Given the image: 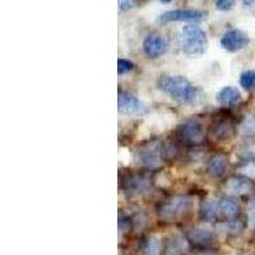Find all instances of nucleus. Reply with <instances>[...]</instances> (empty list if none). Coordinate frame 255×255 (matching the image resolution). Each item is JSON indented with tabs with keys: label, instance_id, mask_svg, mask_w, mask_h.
<instances>
[{
	"label": "nucleus",
	"instance_id": "obj_26",
	"mask_svg": "<svg viewBox=\"0 0 255 255\" xmlns=\"http://www.w3.org/2000/svg\"><path fill=\"white\" fill-rule=\"evenodd\" d=\"M119 162L123 166H129L131 162V152L129 151V148L120 147L119 148Z\"/></svg>",
	"mask_w": 255,
	"mask_h": 255
},
{
	"label": "nucleus",
	"instance_id": "obj_10",
	"mask_svg": "<svg viewBox=\"0 0 255 255\" xmlns=\"http://www.w3.org/2000/svg\"><path fill=\"white\" fill-rule=\"evenodd\" d=\"M253 183L247 177H230L225 184V190L230 195H245L252 191Z\"/></svg>",
	"mask_w": 255,
	"mask_h": 255
},
{
	"label": "nucleus",
	"instance_id": "obj_8",
	"mask_svg": "<svg viewBox=\"0 0 255 255\" xmlns=\"http://www.w3.org/2000/svg\"><path fill=\"white\" fill-rule=\"evenodd\" d=\"M167 40L161 33H151L143 41V51L151 59H157L163 55L167 50Z\"/></svg>",
	"mask_w": 255,
	"mask_h": 255
},
{
	"label": "nucleus",
	"instance_id": "obj_11",
	"mask_svg": "<svg viewBox=\"0 0 255 255\" xmlns=\"http://www.w3.org/2000/svg\"><path fill=\"white\" fill-rule=\"evenodd\" d=\"M188 239L197 247H208L213 243L215 235H213V231L209 227L198 226L189 232Z\"/></svg>",
	"mask_w": 255,
	"mask_h": 255
},
{
	"label": "nucleus",
	"instance_id": "obj_12",
	"mask_svg": "<svg viewBox=\"0 0 255 255\" xmlns=\"http://www.w3.org/2000/svg\"><path fill=\"white\" fill-rule=\"evenodd\" d=\"M227 170V159L222 154H216L207 163V172L213 177L222 176Z\"/></svg>",
	"mask_w": 255,
	"mask_h": 255
},
{
	"label": "nucleus",
	"instance_id": "obj_13",
	"mask_svg": "<svg viewBox=\"0 0 255 255\" xmlns=\"http://www.w3.org/2000/svg\"><path fill=\"white\" fill-rule=\"evenodd\" d=\"M240 100V91H239L238 88L232 87V86L223 87L222 90L217 93V101L220 102L222 106H230V105L238 104Z\"/></svg>",
	"mask_w": 255,
	"mask_h": 255
},
{
	"label": "nucleus",
	"instance_id": "obj_20",
	"mask_svg": "<svg viewBox=\"0 0 255 255\" xmlns=\"http://www.w3.org/2000/svg\"><path fill=\"white\" fill-rule=\"evenodd\" d=\"M240 84L244 90L250 91L255 88V70H247L241 74Z\"/></svg>",
	"mask_w": 255,
	"mask_h": 255
},
{
	"label": "nucleus",
	"instance_id": "obj_23",
	"mask_svg": "<svg viewBox=\"0 0 255 255\" xmlns=\"http://www.w3.org/2000/svg\"><path fill=\"white\" fill-rule=\"evenodd\" d=\"M133 68L134 64L130 60H128V59H119L118 60V73H119V76H124V74L130 73Z\"/></svg>",
	"mask_w": 255,
	"mask_h": 255
},
{
	"label": "nucleus",
	"instance_id": "obj_16",
	"mask_svg": "<svg viewBox=\"0 0 255 255\" xmlns=\"http://www.w3.org/2000/svg\"><path fill=\"white\" fill-rule=\"evenodd\" d=\"M188 248V241L183 236H174L166 243L163 254L165 255H181Z\"/></svg>",
	"mask_w": 255,
	"mask_h": 255
},
{
	"label": "nucleus",
	"instance_id": "obj_30",
	"mask_svg": "<svg viewBox=\"0 0 255 255\" xmlns=\"http://www.w3.org/2000/svg\"><path fill=\"white\" fill-rule=\"evenodd\" d=\"M244 152H247V153L255 156V140H252V142L248 143L247 147L244 148Z\"/></svg>",
	"mask_w": 255,
	"mask_h": 255
},
{
	"label": "nucleus",
	"instance_id": "obj_9",
	"mask_svg": "<svg viewBox=\"0 0 255 255\" xmlns=\"http://www.w3.org/2000/svg\"><path fill=\"white\" fill-rule=\"evenodd\" d=\"M220 42L221 46L225 50L230 52H235L244 49L249 44V37L245 32L240 31V29H231L221 37Z\"/></svg>",
	"mask_w": 255,
	"mask_h": 255
},
{
	"label": "nucleus",
	"instance_id": "obj_2",
	"mask_svg": "<svg viewBox=\"0 0 255 255\" xmlns=\"http://www.w3.org/2000/svg\"><path fill=\"white\" fill-rule=\"evenodd\" d=\"M181 47L186 55H203L208 47L206 32L197 24H188L181 32Z\"/></svg>",
	"mask_w": 255,
	"mask_h": 255
},
{
	"label": "nucleus",
	"instance_id": "obj_7",
	"mask_svg": "<svg viewBox=\"0 0 255 255\" xmlns=\"http://www.w3.org/2000/svg\"><path fill=\"white\" fill-rule=\"evenodd\" d=\"M207 13L198 9H175L167 10L159 15L158 20L161 23L168 22H200L206 18Z\"/></svg>",
	"mask_w": 255,
	"mask_h": 255
},
{
	"label": "nucleus",
	"instance_id": "obj_25",
	"mask_svg": "<svg viewBox=\"0 0 255 255\" xmlns=\"http://www.w3.org/2000/svg\"><path fill=\"white\" fill-rule=\"evenodd\" d=\"M147 180L142 179V177H134L129 181V185H128V189L131 191H140L143 190V188L147 186Z\"/></svg>",
	"mask_w": 255,
	"mask_h": 255
},
{
	"label": "nucleus",
	"instance_id": "obj_14",
	"mask_svg": "<svg viewBox=\"0 0 255 255\" xmlns=\"http://www.w3.org/2000/svg\"><path fill=\"white\" fill-rule=\"evenodd\" d=\"M148 124V123H147ZM175 124V115L172 113L167 110H162L159 111V113L156 114L153 119V124L149 125L151 128H157V130L158 131H163L166 129H170L172 125Z\"/></svg>",
	"mask_w": 255,
	"mask_h": 255
},
{
	"label": "nucleus",
	"instance_id": "obj_21",
	"mask_svg": "<svg viewBox=\"0 0 255 255\" xmlns=\"http://www.w3.org/2000/svg\"><path fill=\"white\" fill-rule=\"evenodd\" d=\"M217 139H229L232 135V127L229 123H221L216 127V130L213 131Z\"/></svg>",
	"mask_w": 255,
	"mask_h": 255
},
{
	"label": "nucleus",
	"instance_id": "obj_19",
	"mask_svg": "<svg viewBox=\"0 0 255 255\" xmlns=\"http://www.w3.org/2000/svg\"><path fill=\"white\" fill-rule=\"evenodd\" d=\"M218 204L220 203H217L213 198H207L202 203V206H200V215H202V217L208 221L215 220L216 216H217V212L220 211Z\"/></svg>",
	"mask_w": 255,
	"mask_h": 255
},
{
	"label": "nucleus",
	"instance_id": "obj_31",
	"mask_svg": "<svg viewBox=\"0 0 255 255\" xmlns=\"http://www.w3.org/2000/svg\"><path fill=\"white\" fill-rule=\"evenodd\" d=\"M134 3L133 1H129V0H123V1H119V8L123 9V10H128V9L133 8Z\"/></svg>",
	"mask_w": 255,
	"mask_h": 255
},
{
	"label": "nucleus",
	"instance_id": "obj_1",
	"mask_svg": "<svg viewBox=\"0 0 255 255\" xmlns=\"http://www.w3.org/2000/svg\"><path fill=\"white\" fill-rule=\"evenodd\" d=\"M159 90L183 105L193 104L199 97V91L188 79L180 76H163L158 81Z\"/></svg>",
	"mask_w": 255,
	"mask_h": 255
},
{
	"label": "nucleus",
	"instance_id": "obj_24",
	"mask_svg": "<svg viewBox=\"0 0 255 255\" xmlns=\"http://www.w3.org/2000/svg\"><path fill=\"white\" fill-rule=\"evenodd\" d=\"M239 172H240L244 177H247V179L255 180V163L254 162L245 163V165L241 166V167L239 168Z\"/></svg>",
	"mask_w": 255,
	"mask_h": 255
},
{
	"label": "nucleus",
	"instance_id": "obj_3",
	"mask_svg": "<svg viewBox=\"0 0 255 255\" xmlns=\"http://www.w3.org/2000/svg\"><path fill=\"white\" fill-rule=\"evenodd\" d=\"M189 207L190 198L186 195H175L159 207L158 216L163 222H175L185 215Z\"/></svg>",
	"mask_w": 255,
	"mask_h": 255
},
{
	"label": "nucleus",
	"instance_id": "obj_32",
	"mask_svg": "<svg viewBox=\"0 0 255 255\" xmlns=\"http://www.w3.org/2000/svg\"><path fill=\"white\" fill-rule=\"evenodd\" d=\"M194 255H220V254H217V253H215V252H200V253H197V254H194Z\"/></svg>",
	"mask_w": 255,
	"mask_h": 255
},
{
	"label": "nucleus",
	"instance_id": "obj_5",
	"mask_svg": "<svg viewBox=\"0 0 255 255\" xmlns=\"http://www.w3.org/2000/svg\"><path fill=\"white\" fill-rule=\"evenodd\" d=\"M204 125L197 118H191L184 123L179 129V136L188 144H199L204 139Z\"/></svg>",
	"mask_w": 255,
	"mask_h": 255
},
{
	"label": "nucleus",
	"instance_id": "obj_22",
	"mask_svg": "<svg viewBox=\"0 0 255 255\" xmlns=\"http://www.w3.org/2000/svg\"><path fill=\"white\" fill-rule=\"evenodd\" d=\"M247 215H248V225L252 230H255V197L248 202L247 206Z\"/></svg>",
	"mask_w": 255,
	"mask_h": 255
},
{
	"label": "nucleus",
	"instance_id": "obj_17",
	"mask_svg": "<svg viewBox=\"0 0 255 255\" xmlns=\"http://www.w3.org/2000/svg\"><path fill=\"white\" fill-rule=\"evenodd\" d=\"M162 250V243L157 235H149L145 238L142 245V252L144 255H159Z\"/></svg>",
	"mask_w": 255,
	"mask_h": 255
},
{
	"label": "nucleus",
	"instance_id": "obj_15",
	"mask_svg": "<svg viewBox=\"0 0 255 255\" xmlns=\"http://www.w3.org/2000/svg\"><path fill=\"white\" fill-rule=\"evenodd\" d=\"M220 213L225 218H235L240 212V204L234 198H223L218 204Z\"/></svg>",
	"mask_w": 255,
	"mask_h": 255
},
{
	"label": "nucleus",
	"instance_id": "obj_6",
	"mask_svg": "<svg viewBox=\"0 0 255 255\" xmlns=\"http://www.w3.org/2000/svg\"><path fill=\"white\" fill-rule=\"evenodd\" d=\"M118 110L124 115L140 116L148 113V106L136 96L128 92H120L118 97Z\"/></svg>",
	"mask_w": 255,
	"mask_h": 255
},
{
	"label": "nucleus",
	"instance_id": "obj_28",
	"mask_svg": "<svg viewBox=\"0 0 255 255\" xmlns=\"http://www.w3.org/2000/svg\"><path fill=\"white\" fill-rule=\"evenodd\" d=\"M151 135V127L145 123V124H142L139 128H138V131H136V138L138 139H145L148 136Z\"/></svg>",
	"mask_w": 255,
	"mask_h": 255
},
{
	"label": "nucleus",
	"instance_id": "obj_27",
	"mask_svg": "<svg viewBox=\"0 0 255 255\" xmlns=\"http://www.w3.org/2000/svg\"><path fill=\"white\" fill-rule=\"evenodd\" d=\"M154 184L159 188H167V186L171 185V181L167 177V175L163 174V172H159L156 175V179H154Z\"/></svg>",
	"mask_w": 255,
	"mask_h": 255
},
{
	"label": "nucleus",
	"instance_id": "obj_29",
	"mask_svg": "<svg viewBox=\"0 0 255 255\" xmlns=\"http://www.w3.org/2000/svg\"><path fill=\"white\" fill-rule=\"evenodd\" d=\"M215 4L216 8H217L218 10H221V12H227V10L232 9L234 5H235V3H234V1H230V0H217Z\"/></svg>",
	"mask_w": 255,
	"mask_h": 255
},
{
	"label": "nucleus",
	"instance_id": "obj_18",
	"mask_svg": "<svg viewBox=\"0 0 255 255\" xmlns=\"http://www.w3.org/2000/svg\"><path fill=\"white\" fill-rule=\"evenodd\" d=\"M243 222L238 220H231L227 221V222H223L217 225V231L222 235H239L241 231H243Z\"/></svg>",
	"mask_w": 255,
	"mask_h": 255
},
{
	"label": "nucleus",
	"instance_id": "obj_4",
	"mask_svg": "<svg viewBox=\"0 0 255 255\" xmlns=\"http://www.w3.org/2000/svg\"><path fill=\"white\" fill-rule=\"evenodd\" d=\"M136 161L142 167L158 168L162 166V145L159 142L149 143L136 152Z\"/></svg>",
	"mask_w": 255,
	"mask_h": 255
}]
</instances>
